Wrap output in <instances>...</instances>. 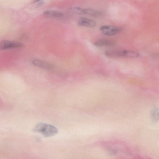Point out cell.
<instances>
[{
    "mask_svg": "<svg viewBox=\"0 0 159 159\" xmlns=\"http://www.w3.org/2000/svg\"><path fill=\"white\" fill-rule=\"evenodd\" d=\"M70 11L72 13L77 15L84 14V9L78 7H74L70 9Z\"/></svg>",
    "mask_w": 159,
    "mask_h": 159,
    "instance_id": "cell-10",
    "label": "cell"
},
{
    "mask_svg": "<svg viewBox=\"0 0 159 159\" xmlns=\"http://www.w3.org/2000/svg\"><path fill=\"white\" fill-rule=\"evenodd\" d=\"M41 0H35V2H38V1H40Z\"/></svg>",
    "mask_w": 159,
    "mask_h": 159,
    "instance_id": "cell-14",
    "label": "cell"
},
{
    "mask_svg": "<svg viewBox=\"0 0 159 159\" xmlns=\"http://www.w3.org/2000/svg\"><path fill=\"white\" fill-rule=\"evenodd\" d=\"M43 14L44 16L49 18H59L63 16L62 12L54 10L45 11Z\"/></svg>",
    "mask_w": 159,
    "mask_h": 159,
    "instance_id": "cell-8",
    "label": "cell"
},
{
    "mask_svg": "<svg viewBox=\"0 0 159 159\" xmlns=\"http://www.w3.org/2000/svg\"><path fill=\"white\" fill-rule=\"evenodd\" d=\"M121 30V28L120 27L111 25H102L100 28L101 32L108 36L115 35L120 32Z\"/></svg>",
    "mask_w": 159,
    "mask_h": 159,
    "instance_id": "cell-2",
    "label": "cell"
},
{
    "mask_svg": "<svg viewBox=\"0 0 159 159\" xmlns=\"http://www.w3.org/2000/svg\"><path fill=\"white\" fill-rule=\"evenodd\" d=\"M33 131L40 133L46 137L53 136L58 132V129L55 126L43 123L37 124L34 128Z\"/></svg>",
    "mask_w": 159,
    "mask_h": 159,
    "instance_id": "cell-1",
    "label": "cell"
},
{
    "mask_svg": "<svg viewBox=\"0 0 159 159\" xmlns=\"http://www.w3.org/2000/svg\"><path fill=\"white\" fill-rule=\"evenodd\" d=\"M118 52L116 51L108 50L105 52V54L110 58H116L118 57Z\"/></svg>",
    "mask_w": 159,
    "mask_h": 159,
    "instance_id": "cell-11",
    "label": "cell"
},
{
    "mask_svg": "<svg viewBox=\"0 0 159 159\" xmlns=\"http://www.w3.org/2000/svg\"><path fill=\"white\" fill-rule=\"evenodd\" d=\"M23 45L20 43L12 41L7 40H3L0 43V49L5 50L9 48H22Z\"/></svg>",
    "mask_w": 159,
    "mask_h": 159,
    "instance_id": "cell-3",
    "label": "cell"
},
{
    "mask_svg": "<svg viewBox=\"0 0 159 159\" xmlns=\"http://www.w3.org/2000/svg\"><path fill=\"white\" fill-rule=\"evenodd\" d=\"M139 56V53L129 50H123L119 51L118 57L128 58H135L138 57Z\"/></svg>",
    "mask_w": 159,
    "mask_h": 159,
    "instance_id": "cell-5",
    "label": "cell"
},
{
    "mask_svg": "<svg viewBox=\"0 0 159 159\" xmlns=\"http://www.w3.org/2000/svg\"><path fill=\"white\" fill-rule=\"evenodd\" d=\"M115 42L111 40L105 39H98L94 43V45L97 47H101L104 46H111L114 45Z\"/></svg>",
    "mask_w": 159,
    "mask_h": 159,
    "instance_id": "cell-7",
    "label": "cell"
},
{
    "mask_svg": "<svg viewBox=\"0 0 159 159\" xmlns=\"http://www.w3.org/2000/svg\"><path fill=\"white\" fill-rule=\"evenodd\" d=\"M84 14H86L94 17L99 16L102 15L100 11L91 8H84Z\"/></svg>",
    "mask_w": 159,
    "mask_h": 159,
    "instance_id": "cell-9",
    "label": "cell"
},
{
    "mask_svg": "<svg viewBox=\"0 0 159 159\" xmlns=\"http://www.w3.org/2000/svg\"><path fill=\"white\" fill-rule=\"evenodd\" d=\"M44 4V2L43 1H42L40 2L39 3L38 5V7L41 6Z\"/></svg>",
    "mask_w": 159,
    "mask_h": 159,
    "instance_id": "cell-13",
    "label": "cell"
},
{
    "mask_svg": "<svg viewBox=\"0 0 159 159\" xmlns=\"http://www.w3.org/2000/svg\"><path fill=\"white\" fill-rule=\"evenodd\" d=\"M152 116L154 120H157L158 118V111L156 109H154L152 112Z\"/></svg>",
    "mask_w": 159,
    "mask_h": 159,
    "instance_id": "cell-12",
    "label": "cell"
},
{
    "mask_svg": "<svg viewBox=\"0 0 159 159\" xmlns=\"http://www.w3.org/2000/svg\"><path fill=\"white\" fill-rule=\"evenodd\" d=\"M32 63L36 66L45 69L52 70L55 67L54 64L39 59L33 60L32 61Z\"/></svg>",
    "mask_w": 159,
    "mask_h": 159,
    "instance_id": "cell-4",
    "label": "cell"
},
{
    "mask_svg": "<svg viewBox=\"0 0 159 159\" xmlns=\"http://www.w3.org/2000/svg\"><path fill=\"white\" fill-rule=\"evenodd\" d=\"M78 24L80 26L90 28L94 27L96 25V22L94 20L85 17L80 18L78 20Z\"/></svg>",
    "mask_w": 159,
    "mask_h": 159,
    "instance_id": "cell-6",
    "label": "cell"
}]
</instances>
